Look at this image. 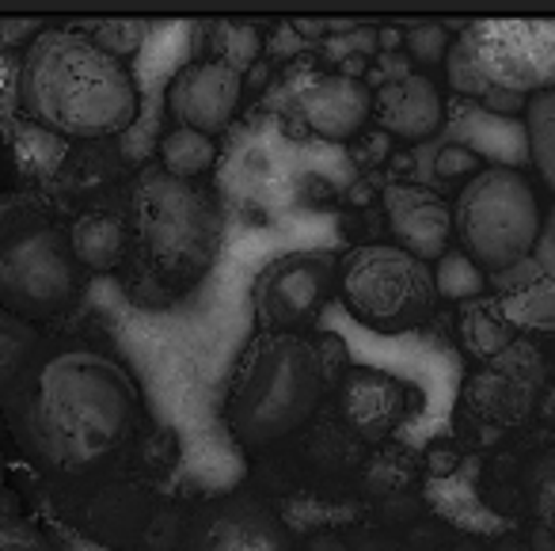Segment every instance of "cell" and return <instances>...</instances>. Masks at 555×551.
<instances>
[{"label":"cell","mask_w":555,"mask_h":551,"mask_svg":"<svg viewBox=\"0 0 555 551\" xmlns=\"http://www.w3.org/2000/svg\"><path fill=\"white\" fill-rule=\"evenodd\" d=\"M343 305L373 331L415 328L434 297V278L426 262L411 259L396 244L358 247L339 270Z\"/></svg>","instance_id":"8992f818"},{"label":"cell","mask_w":555,"mask_h":551,"mask_svg":"<svg viewBox=\"0 0 555 551\" xmlns=\"http://www.w3.org/2000/svg\"><path fill=\"white\" fill-rule=\"evenodd\" d=\"M244 95V77L229 62H198L186 65L168 88V107L183 130L194 133H221L232 123Z\"/></svg>","instance_id":"30bf717a"},{"label":"cell","mask_w":555,"mask_h":551,"mask_svg":"<svg viewBox=\"0 0 555 551\" xmlns=\"http://www.w3.org/2000/svg\"><path fill=\"white\" fill-rule=\"evenodd\" d=\"M80 267L69 232L47 221H20L0 232V308L27 323L65 312L77 297Z\"/></svg>","instance_id":"5b68a950"},{"label":"cell","mask_w":555,"mask_h":551,"mask_svg":"<svg viewBox=\"0 0 555 551\" xmlns=\"http://www.w3.org/2000/svg\"><path fill=\"white\" fill-rule=\"evenodd\" d=\"M16 441L57 472L100 464L138 422V384L115 358L88 346L35 358L4 392Z\"/></svg>","instance_id":"6da1fadb"},{"label":"cell","mask_w":555,"mask_h":551,"mask_svg":"<svg viewBox=\"0 0 555 551\" xmlns=\"http://www.w3.org/2000/svg\"><path fill=\"white\" fill-rule=\"evenodd\" d=\"M544 209L532 183L514 164H491L461 187L453 206V232L479 270H502L537 252Z\"/></svg>","instance_id":"277c9868"},{"label":"cell","mask_w":555,"mask_h":551,"mask_svg":"<svg viewBox=\"0 0 555 551\" xmlns=\"http://www.w3.org/2000/svg\"><path fill=\"white\" fill-rule=\"evenodd\" d=\"M434 290L449 300H472L487 290V274L464 252H446L434 270Z\"/></svg>","instance_id":"44dd1931"},{"label":"cell","mask_w":555,"mask_h":551,"mask_svg":"<svg viewBox=\"0 0 555 551\" xmlns=\"http://www.w3.org/2000/svg\"><path fill=\"white\" fill-rule=\"evenodd\" d=\"M388 229L396 236V247L408 252L418 262H438L449 252L453 236V209L426 187L396 183L385 191Z\"/></svg>","instance_id":"8fae6325"},{"label":"cell","mask_w":555,"mask_h":551,"mask_svg":"<svg viewBox=\"0 0 555 551\" xmlns=\"http://www.w3.org/2000/svg\"><path fill=\"white\" fill-rule=\"evenodd\" d=\"M138 217L149 252L171 267H191L209 252L214 214L194 183L171 179L168 171L149 168L138 183Z\"/></svg>","instance_id":"ba28073f"},{"label":"cell","mask_w":555,"mask_h":551,"mask_svg":"<svg viewBox=\"0 0 555 551\" xmlns=\"http://www.w3.org/2000/svg\"><path fill=\"white\" fill-rule=\"evenodd\" d=\"M502 312L509 323L529 331H555V274H540L525 290L509 293L502 300Z\"/></svg>","instance_id":"d6986e66"},{"label":"cell","mask_w":555,"mask_h":551,"mask_svg":"<svg viewBox=\"0 0 555 551\" xmlns=\"http://www.w3.org/2000/svg\"><path fill=\"white\" fill-rule=\"evenodd\" d=\"M88 39H92L95 47L107 50L111 57H118V62H122V54H138V50L145 47L149 24H141V20H111V24L88 31Z\"/></svg>","instance_id":"603a6c76"},{"label":"cell","mask_w":555,"mask_h":551,"mask_svg":"<svg viewBox=\"0 0 555 551\" xmlns=\"http://www.w3.org/2000/svg\"><path fill=\"white\" fill-rule=\"evenodd\" d=\"M16 103L31 126L95 141L133 126L141 92L133 73L85 31H39L20 62Z\"/></svg>","instance_id":"7a4b0ae2"},{"label":"cell","mask_w":555,"mask_h":551,"mask_svg":"<svg viewBox=\"0 0 555 551\" xmlns=\"http://www.w3.org/2000/svg\"><path fill=\"white\" fill-rule=\"evenodd\" d=\"M438 171L446 179H461V176L472 179V176H479V171H483V161H479L468 145H449V149H441V153H438Z\"/></svg>","instance_id":"484cf974"},{"label":"cell","mask_w":555,"mask_h":551,"mask_svg":"<svg viewBox=\"0 0 555 551\" xmlns=\"http://www.w3.org/2000/svg\"><path fill=\"white\" fill-rule=\"evenodd\" d=\"M408 388L377 369H358L343 381V419L362 441L377 445L403 422Z\"/></svg>","instance_id":"4fadbf2b"},{"label":"cell","mask_w":555,"mask_h":551,"mask_svg":"<svg viewBox=\"0 0 555 551\" xmlns=\"http://www.w3.org/2000/svg\"><path fill=\"white\" fill-rule=\"evenodd\" d=\"M0 551H54L39 528H31L12 510H0Z\"/></svg>","instance_id":"d4e9b609"},{"label":"cell","mask_w":555,"mask_h":551,"mask_svg":"<svg viewBox=\"0 0 555 551\" xmlns=\"http://www.w3.org/2000/svg\"><path fill=\"white\" fill-rule=\"evenodd\" d=\"M335 259L324 252H297L278 259L255 290V308L270 335H294L324 308L335 290Z\"/></svg>","instance_id":"9c48e42d"},{"label":"cell","mask_w":555,"mask_h":551,"mask_svg":"<svg viewBox=\"0 0 555 551\" xmlns=\"http://www.w3.org/2000/svg\"><path fill=\"white\" fill-rule=\"evenodd\" d=\"M305 126L324 141H350L365 130L373 118V92L358 77L332 73V77L312 80L297 100Z\"/></svg>","instance_id":"7c38bea8"},{"label":"cell","mask_w":555,"mask_h":551,"mask_svg":"<svg viewBox=\"0 0 555 551\" xmlns=\"http://www.w3.org/2000/svg\"><path fill=\"white\" fill-rule=\"evenodd\" d=\"M377 118L392 138L400 141H426L446 126V100L438 85L423 73H403L380 85L377 92Z\"/></svg>","instance_id":"5bb4252c"},{"label":"cell","mask_w":555,"mask_h":551,"mask_svg":"<svg viewBox=\"0 0 555 551\" xmlns=\"http://www.w3.org/2000/svg\"><path fill=\"white\" fill-rule=\"evenodd\" d=\"M532 262H537L544 274H555V206L552 214L544 217V229H540L537 252H532Z\"/></svg>","instance_id":"4316f807"},{"label":"cell","mask_w":555,"mask_h":551,"mask_svg":"<svg viewBox=\"0 0 555 551\" xmlns=\"http://www.w3.org/2000/svg\"><path fill=\"white\" fill-rule=\"evenodd\" d=\"M39 358V328L0 308V399Z\"/></svg>","instance_id":"ac0fdd59"},{"label":"cell","mask_w":555,"mask_h":551,"mask_svg":"<svg viewBox=\"0 0 555 551\" xmlns=\"http://www.w3.org/2000/svg\"><path fill=\"white\" fill-rule=\"evenodd\" d=\"M487 92L540 95L555 88V20H479L456 39Z\"/></svg>","instance_id":"52a82bcc"},{"label":"cell","mask_w":555,"mask_h":551,"mask_svg":"<svg viewBox=\"0 0 555 551\" xmlns=\"http://www.w3.org/2000/svg\"><path fill=\"white\" fill-rule=\"evenodd\" d=\"M324 361L297 335H267L244 358L229 419L244 445H274L297 434L324 403Z\"/></svg>","instance_id":"3957f363"},{"label":"cell","mask_w":555,"mask_h":551,"mask_svg":"<svg viewBox=\"0 0 555 551\" xmlns=\"http://www.w3.org/2000/svg\"><path fill=\"white\" fill-rule=\"evenodd\" d=\"M69 247L77 267L85 270H115L126 255V229L111 214H88L69 229Z\"/></svg>","instance_id":"2e32d148"},{"label":"cell","mask_w":555,"mask_h":551,"mask_svg":"<svg viewBox=\"0 0 555 551\" xmlns=\"http://www.w3.org/2000/svg\"><path fill=\"white\" fill-rule=\"evenodd\" d=\"M525 115H529V156L555 187V88L532 95Z\"/></svg>","instance_id":"ffe728a7"},{"label":"cell","mask_w":555,"mask_h":551,"mask_svg":"<svg viewBox=\"0 0 555 551\" xmlns=\"http://www.w3.org/2000/svg\"><path fill=\"white\" fill-rule=\"evenodd\" d=\"M483 103L494 111V115H517L525 107V95H514V92H487Z\"/></svg>","instance_id":"83f0119b"},{"label":"cell","mask_w":555,"mask_h":551,"mask_svg":"<svg viewBox=\"0 0 555 551\" xmlns=\"http://www.w3.org/2000/svg\"><path fill=\"white\" fill-rule=\"evenodd\" d=\"M16 153H20V164H24V168L31 171V176H47V168L62 164L65 141L57 138V133L42 130V126H31V130L20 133Z\"/></svg>","instance_id":"7402d4cb"},{"label":"cell","mask_w":555,"mask_h":551,"mask_svg":"<svg viewBox=\"0 0 555 551\" xmlns=\"http://www.w3.org/2000/svg\"><path fill=\"white\" fill-rule=\"evenodd\" d=\"M194 551H294L286 525L259 502H229L202 525Z\"/></svg>","instance_id":"9a60e30c"},{"label":"cell","mask_w":555,"mask_h":551,"mask_svg":"<svg viewBox=\"0 0 555 551\" xmlns=\"http://www.w3.org/2000/svg\"><path fill=\"white\" fill-rule=\"evenodd\" d=\"M217 161V145L214 138L194 130H171L168 138L160 141V171H168L171 179H183V183H194L202 171H209Z\"/></svg>","instance_id":"e0dca14e"},{"label":"cell","mask_w":555,"mask_h":551,"mask_svg":"<svg viewBox=\"0 0 555 551\" xmlns=\"http://www.w3.org/2000/svg\"><path fill=\"white\" fill-rule=\"evenodd\" d=\"M449 50H453V39L441 24H418L408 31V54L411 62L418 65H446Z\"/></svg>","instance_id":"cb8c5ba5"}]
</instances>
